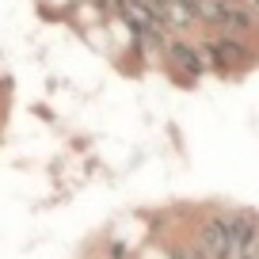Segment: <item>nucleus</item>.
Segmentation results:
<instances>
[{"mask_svg": "<svg viewBox=\"0 0 259 259\" xmlns=\"http://www.w3.org/2000/svg\"><path fill=\"white\" fill-rule=\"evenodd\" d=\"M0 92H4V84H0Z\"/></svg>", "mask_w": 259, "mask_h": 259, "instance_id": "nucleus-5", "label": "nucleus"}, {"mask_svg": "<svg viewBox=\"0 0 259 259\" xmlns=\"http://www.w3.org/2000/svg\"><path fill=\"white\" fill-rule=\"evenodd\" d=\"M164 54H168L171 69H179V73H183V80H187V84H194L198 76L206 73V57H202V50L191 46L187 38H171Z\"/></svg>", "mask_w": 259, "mask_h": 259, "instance_id": "nucleus-2", "label": "nucleus"}, {"mask_svg": "<svg viewBox=\"0 0 259 259\" xmlns=\"http://www.w3.org/2000/svg\"><path fill=\"white\" fill-rule=\"evenodd\" d=\"M202 57H206V69H213V73H221V76H229V73H240V69H248V61H251V54H248V46L244 42H236V38H206L202 46Z\"/></svg>", "mask_w": 259, "mask_h": 259, "instance_id": "nucleus-1", "label": "nucleus"}, {"mask_svg": "<svg viewBox=\"0 0 259 259\" xmlns=\"http://www.w3.org/2000/svg\"><path fill=\"white\" fill-rule=\"evenodd\" d=\"M191 23H198L194 0H168V8H164V27H168V31H187Z\"/></svg>", "mask_w": 259, "mask_h": 259, "instance_id": "nucleus-3", "label": "nucleus"}, {"mask_svg": "<svg viewBox=\"0 0 259 259\" xmlns=\"http://www.w3.org/2000/svg\"><path fill=\"white\" fill-rule=\"evenodd\" d=\"M107 255H111V259H126V248H122V244H111V251H107Z\"/></svg>", "mask_w": 259, "mask_h": 259, "instance_id": "nucleus-4", "label": "nucleus"}]
</instances>
